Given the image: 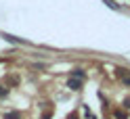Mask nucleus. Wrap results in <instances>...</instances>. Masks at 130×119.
<instances>
[{
    "mask_svg": "<svg viewBox=\"0 0 130 119\" xmlns=\"http://www.w3.org/2000/svg\"><path fill=\"white\" fill-rule=\"evenodd\" d=\"M67 88H69V90H82V79L69 77V79H67Z\"/></svg>",
    "mask_w": 130,
    "mask_h": 119,
    "instance_id": "nucleus-1",
    "label": "nucleus"
},
{
    "mask_svg": "<svg viewBox=\"0 0 130 119\" xmlns=\"http://www.w3.org/2000/svg\"><path fill=\"white\" fill-rule=\"evenodd\" d=\"M71 77H76V79H84L86 77V73H84V69H74V71H71Z\"/></svg>",
    "mask_w": 130,
    "mask_h": 119,
    "instance_id": "nucleus-2",
    "label": "nucleus"
},
{
    "mask_svg": "<svg viewBox=\"0 0 130 119\" xmlns=\"http://www.w3.org/2000/svg\"><path fill=\"white\" fill-rule=\"evenodd\" d=\"M2 119H21V113L19 111H11V113H4Z\"/></svg>",
    "mask_w": 130,
    "mask_h": 119,
    "instance_id": "nucleus-3",
    "label": "nucleus"
},
{
    "mask_svg": "<svg viewBox=\"0 0 130 119\" xmlns=\"http://www.w3.org/2000/svg\"><path fill=\"white\" fill-rule=\"evenodd\" d=\"M113 117H116V119H128V111H113Z\"/></svg>",
    "mask_w": 130,
    "mask_h": 119,
    "instance_id": "nucleus-4",
    "label": "nucleus"
},
{
    "mask_svg": "<svg viewBox=\"0 0 130 119\" xmlns=\"http://www.w3.org/2000/svg\"><path fill=\"white\" fill-rule=\"evenodd\" d=\"M6 84H9V86H17L19 84V77L17 75H6Z\"/></svg>",
    "mask_w": 130,
    "mask_h": 119,
    "instance_id": "nucleus-5",
    "label": "nucleus"
},
{
    "mask_svg": "<svg viewBox=\"0 0 130 119\" xmlns=\"http://www.w3.org/2000/svg\"><path fill=\"white\" fill-rule=\"evenodd\" d=\"M9 96V88H4V86H0V98H6Z\"/></svg>",
    "mask_w": 130,
    "mask_h": 119,
    "instance_id": "nucleus-6",
    "label": "nucleus"
},
{
    "mask_svg": "<svg viewBox=\"0 0 130 119\" xmlns=\"http://www.w3.org/2000/svg\"><path fill=\"white\" fill-rule=\"evenodd\" d=\"M53 117V111H44L42 115H40V119H51Z\"/></svg>",
    "mask_w": 130,
    "mask_h": 119,
    "instance_id": "nucleus-7",
    "label": "nucleus"
},
{
    "mask_svg": "<svg viewBox=\"0 0 130 119\" xmlns=\"http://www.w3.org/2000/svg\"><path fill=\"white\" fill-rule=\"evenodd\" d=\"M122 82H124V86H130V73L126 77H122Z\"/></svg>",
    "mask_w": 130,
    "mask_h": 119,
    "instance_id": "nucleus-8",
    "label": "nucleus"
},
{
    "mask_svg": "<svg viewBox=\"0 0 130 119\" xmlns=\"http://www.w3.org/2000/svg\"><path fill=\"white\" fill-rule=\"evenodd\" d=\"M124 107H126V109H130V96H128V98L124 100Z\"/></svg>",
    "mask_w": 130,
    "mask_h": 119,
    "instance_id": "nucleus-9",
    "label": "nucleus"
}]
</instances>
